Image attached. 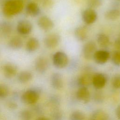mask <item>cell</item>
<instances>
[{
  "instance_id": "6da1fadb",
  "label": "cell",
  "mask_w": 120,
  "mask_h": 120,
  "mask_svg": "<svg viewBox=\"0 0 120 120\" xmlns=\"http://www.w3.org/2000/svg\"><path fill=\"white\" fill-rule=\"evenodd\" d=\"M23 2L22 0H10L4 5L3 13L5 15L10 17L20 13L23 8Z\"/></svg>"
},
{
  "instance_id": "7a4b0ae2",
  "label": "cell",
  "mask_w": 120,
  "mask_h": 120,
  "mask_svg": "<svg viewBox=\"0 0 120 120\" xmlns=\"http://www.w3.org/2000/svg\"><path fill=\"white\" fill-rule=\"evenodd\" d=\"M52 62L53 65L58 68H64L68 64V57L64 52H57L53 55Z\"/></svg>"
},
{
  "instance_id": "3957f363",
  "label": "cell",
  "mask_w": 120,
  "mask_h": 120,
  "mask_svg": "<svg viewBox=\"0 0 120 120\" xmlns=\"http://www.w3.org/2000/svg\"><path fill=\"white\" fill-rule=\"evenodd\" d=\"M39 95L34 90H29L25 91L21 96V101L26 104H34L38 100Z\"/></svg>"
},
{
  "instance_id": "277c9868",
  "label": "cell",
  "mask_w": 120,
  "mask_h": 120,
  "mask_svg": "<svg viewBox=\"0 0 120 120\" xmlns=\"http://www.w3.org/2000/svg\"><path fill=\"white\" fill-rule=\"evenodd\" d=\"M97 46L96 43L93 41L86 42L83 46L82 52L84 58L86 60H90L93 58L96 52Z\"/></svg>"
},
{
  "instance_id": "5b68a950",
  "label": "cell",
  "mask_w": 120,
  "mask_h": 120,
  "mask_svg": "<svg viewBox=\"0 0 120 120\" xmlns=\"http://www.w3.org/2000/svg\"><path fill=\"white\" fill-rule=\"evenodd\" d=\"M82 18L84 23L91 24L96 21L98 18L97 13L94 9L88 8L82 12Z\"/></svg>"
},
{
  "instance_id": "8992f818",
  "label": "cell",
  "mask_w": 120,
  "mask_h": 120,
  "mask_svg": "<svg viewBox=\"0 0 120 120\" xmlns=\"http://www.w3.org/2000/svg\"><path fill=\"white\" fill-rule=\"evenodd\" d=\"M60 40V36L57 33H52L47 35L44 39L45 46L49 49L56 47L59 44Z\"/></svg>"
},
{
  "instance_id": "52a82bcc",
  "label": "cell",
  "mask_w": 120,
  "mask_h": 120,
  "mask_svg": "<svg viewBox=\"0 0 120 120\" xmlns=\"http://www.w3.org/2000/svg\"><path fill=\"white\" fill-rule=\"evenodd\" d=\"M1 70L4 75L6 78H11L16 74L17 68L12 63L7 62L2 65Z\"/></svg>"
},
{
  "instance_id": "ba28073f",
  "label": "cell",
  "mask_w": 120,
  "mask_h": 120,
  "mask_svg": "<svg viewBox=\"0 0 120 120\" xmlns=\"http://www.w3.org/2000/svg\"><path fill=\"white\" fill-rule=\"evenodd\" d=\"M110 58L109 52L105 50H97L95 52L93 58L96 63L98 64L105 63Z\"/></svg>"
},
{
  "instance_id": "9c48e42d",
  "label": "cell",
  "mask_w": 120,
  "mask_h": 120,
  "mask_svg": "<svg viewBox=\"0 0 120 120\" xmlns=\"http://www.w3.org/2000/svg\"><path fill=\"white\" fill-rule=\"evenodd\" d=\"M32 29L31 23L25 20H21L18 22L17 25V30L21 34L27 35L30 33Z\"/></svg>"
},
{
  "instance_id": "30bf717a",
  "label": "cell",
  "mask_w": 120,
  "mask_h": 120,
  "mask_svg": "<svg viewBox=\"0 0 120 120\" xmlns=\"http://www.w3.org/2000/svg\"><path fill=\"white\" fill-rule=\"evenodd\" d=\"M37 22L38 26L45 31L50 30L54 27L53 21L50 18L46 16H42L39 17Z\"/></svg>"
},
{
  "instance_id": "8fae6325",
  "label": "cell",
  "mask_w": 120,
  "mask_h": 120,
  "mask_svg": "<svg viewBox=\"0 0 120 120\" xmlns=\"http://www.w3.org/2000/svg\"><path fill=\"white\" fill-rule=\"evenodd\" d=\"M35 68L37 72L43 73L47 69L49 63L47 60L44 57H39L35 61Z\"/></svg>"
},
{
  "instance_id": "7c38bea8",
  "label": "cell",
  "mask_w": 120,
  "mask_h": 120,
  "mask_svg": "<svg viewBox=\"0 0 120 120\" xmlns=\"http://www.w3.org/2000/svg\"><path fill=\"white\" fill-rule=\"evenodd\" d=\"M106 77L102 74H96L93 75L92 83L95 88L100 89L103 88L106 83Z\"/></svg>"
},
{
  "instance_id": "4fadbf2b",
  "label": "cell",
  "mask_w": 120,
  "mask_h": 120,
  "mask_svg": "<svg viewBox=\"0 0 120 120\" xmlns=\"http://www.w3.org/2000/svg\"><path fill=\"white\" fill-rule=\"evenodd\" d=\"M88 30L87 28L84 26L77 27L75 30V35L76 39L79 41H84L88 37Z\"/></svg>"
},
{
  "instance_id": "5bb4252c",
  "label": "cell",
  "mask_w": 120,
  "mask_h": 120,
  "mask_svg": "<svg viewBox=\"0 0 120 120\" xmlns=\"http://www.w3.org/2000/svg\"><path fill=\"white\" fill-rule=\"evenodd\" d=\"M77 98L84 103L88 102L90 98L89 90L86 87H82L78 89L76 93Z\"/></svg>"
},
{
  "instance_id": "9a60e30c",
  "label": "cell",
  "mask_w": 120,
  "mask_h": 120,
  "mask_svg": "<svg viewBox=\"0 0 120 120\" xmlns=\"http://www.w3.org/2000/svg\"><path fill=\"white\" fill-rule=\"evenodd\" d=\"M51 83L54 88L60 89L63 86V80L61 75L58 73L52 74L51 77Z\"/></svg>"
},
{
  "instance_id": "2e32d148",
  "label": "cell",
  "mask_w": 120,
  "mask_h": 120,
  "mask_svg": "<svg viewBox=\"0 0 120 120\" xmlns=\"http://www.w3.org/2000/svg\"><path fill=\"white\" fill-rule=\"evenodd\" d=\"M26 11L31 16H36L40 13V10L37 3L31 2L28 3L27 5Z\"/></svg>"
},
{
  "instance_id": "e0dca14e",
  "label": "cell",
  "mask_w": 120,
  "mask_h": 120,
  "mask_svg": "<svg viewBox=\"0 0 120 120\" xmlns=\"http://www.w3.org/2000/svg\"><path fill=\"white\" fill-rule=\"evenodd\" d=\"M39 46V43L38 39L35 38H30L27 42L26 49L30 52L36 51Z\"/></svg>"
},
{
  "instance_id": "ac0fdd59",
  "label": "cell",
  "mask_w": 120,
  "mask_h": 120,
  "mask_svg": "<svg viewBox=\"0 0 120 120\" xmlns=\"http://www.w3.org/2000/svg\"><path fill=\"white\" fill-rule=\"evenodd\" d=\"M97 41L99 46L103 48L107 47L110 44V39L108 36L105 34H98L97 36Z\"/></svg>"
},
{
  "instance_id": "d6986e66",
  "label": "cell",
  "mask_w": 120,
  "mask_h": 120,
  "mask_svg": "<svg viewBox=\"0 0 120 120\" xmlns=\"http://www.w3.org/2000/svg\"><path fill=\"white\" fill-rule=\"evenodd\" d=\"M93 76V75L90 73L84 74L80 76L78 79L79 83L83 87L89 85L92 83Z\"/></svg>"
},
{
  "instance_id": "ffe728a7",
  "label": "cell",
  "mask_w": 120,
  "mask_h": 120,
  "mask_svg": "<svg viewBox=\"0 0 120 120\" xmlns=\"http://www.w3.org/2000/svg\"><path fill=\"white\" fill-rule=\"evenodd\" d=\"M12 29V26L9 22H2L0 23V34L3 36H7L11 33Z\"/></svg>"
},
{
  "instance_id": "44dd1931",
  "label": "cell",
  "mask_w": 120,
  "mask_h": 120,
  "mask_svg": "<svg viewBox=\"0 0 120 120\" xmlns=\"http://www.w3.org/2000/svg\"><path fill=\"white\" fill-rule=\"evenodd\" d=\"M8 45L13 49H19L22 46L23 42L20 37H14L10 40Z\"/></svg>"
},
{
  "instance_id": "7402d4cb",
  "label": "cell",
  "mask_w": 120,
  "mask_h": 120,
  "mask_svg": "<svg viewBox=\"0 0 120 120\" xmlns=\"http://www.w3.org/2000/svg\"><path fill=\"white\" fill-rule=\"evenodd\" d=\"M120 16V11L115 8L111 9L106 11L105 16L106 19L109 20H115Z\"/></svg>"
},
{
  "instance_id": "603a6c76",
  "label": "cell",
  "mask_w": 120,
  "mask_h": 120,
  "mask_svg": "<svg viewBox=\"0 0 120 120\" xmlns=\"http://www.w3.org/2000/svg\"><path fill=\"white\" fill-rule=\"evenodd\" d=\"M32 78V74L27 71L20 72L18 76V81L21 83H26L29 82Z\"/></svg>"
},
{
  "instance_id": "cb8c5ba5",
  "label": "cell",
  "mask_w": 120,
  "mask_h": 120,
  "mask_svg": "<svg viewBox=\"0 0 120 120\" xmlns=\"http://www.w3.org/2000/svg\"><path fill=\"white\" fill-rule=\"evenodd\" d=\"M102 3V0H87V4L89 8L92 9L99 7Z\"/></svg>"
},
{
  "instance_id": "d4e9b609",
  "label": "cell",
  "mask_w": 120,
  "mask_h": 120,
  "mask_svg": "<svg viewBox=\"0 0 120 120\" xmlns=\"http://www.w3.org/2000/svg\"><path fill=\"white\" fill-rule=\"evenodd\" d=\"M113 63L116 66H120V51L117 50L113 52L112 57Z\"/></svg>"
},
{
  "instance_id": "484cf974",
  "label": "cell",
  "mask_w": 120,
  "mask_h": 120,
  "mask_svg": "<svg viewBox=\"0 0 120 120\" xmlns=\"http://www.w3.org/2000/svg\"><path fill=\"white\" fill-rule=\"evenodd\" d=\"M9 93V90L7 86L3 84H0V98H4L7 97Z\"/></svg>"
},
{
  "instance_id": "4316f807",
  "label": "cell",
  "mask_w": 120,
  "mask_h": 120,
  "mask_svg": "<svg viewBox=\"0 0 120 120\" xmlns=\"http://www.w3.org/2000/svg\"><path fill=\"white\" fill-rule=\"evenodd\" d=\"M112 83L115 88H120V74H117L114 75L112 78Z\"/></svg>"
},
{
  "instance_id": "83f0119b",
  "label": "cell",
  "mask_w": 120,
  "mask_h": 120,
  "mask_svg": "<svg viewBox=\"0 0 120 120\" xmlns=\"http://www.w3.org/2000/svg\"><path fill=\"white\" fill-rule=\"evenodd\" d=\"M20 117L22 120H30L32 117V114L28 110L22 111L20 113Z\"/></svg>"
},
{
  "instance_id": "f1b7e54d",
  "label": "cell",
  "mask_w": 120,
  "mask_h": 120,
  "mask_svg": "<svg viewBox=\"0 0 120 120\" xmlns=\"http://www.w3.org/2000/svg\"><path fill=\"white\" fill-rule=\"evenodd\" d=\"M71 119V120H85V116L81 112H76L72 113Z\"/></svg>"
},
{
  "instance_id": "f546056e",
  "label": "cell",
  "mask_w": 120,
  "mask_h": 120,
  "mask_svg": "<svg viewBox=\"0 0 120 120\" xmlns=\"http://www.w3.org/2000/svg\"><path fill=\"white\" fill-rule=\"evenodd\" d=\"M106 115L103 112H98L96 113L93 118V120H105Z\"/></svg>"
},
{
  "instance_id": "4dcf8cb0",
  "label": "cell",
  "mask_w": 120,
  "mask_h": 120,
  "mask_svg": "<svg viewBox=\"0 0 120 120\" xmlns=\"http://www.w3.org/2000/svg\"><path fill=\"white\" fill-rule=\"evenodd\" d=\"M114 46L118 50L120 51V38H118L115 40Z\"/></svg>"
},
{
  "instance_id": "1f68e13d",
  "label": "cell",
  "mask_w": 120,
  "mask_h": 120,
  "mask_svg": "<svg viewBox=\"0 0 120 120\" xmlns=\"http://www.w3.org/2000/svg\"><path fill=\"white\" fill-rule=\"evenodd\" d=\"M8 106L10 109H15L17 107V105L15 102H9L8 103Z\"/></svg>"
},
{
  "instance_id": "d6a6232c",
  "label": "cell",
  "mask_w": 120,
  "mask_h": 120,
  "mask_svg": "<svg viewBox=\"0 0 120 120\" xmlns=\"http://www.w3.org/2000/svg\"><path fill=\"white\" fill-rule=\"evenodd\" d=\"M116 113L117 117L120 120V105L118 106V107L116 109Z\"/></svg>"
},
{
  "instance_id": "836d02e7",
  "label": "cell",
  "mask_w": 120,
  "mask_h": 120,
  "mask_svg": "<svg viewBox=\"0 0 120 120\" xmlns=\"http://www.w3.org/2000/svg\"><path fill=\"white\" fill-rule=\"evenodd\" d=\"M37 120H49L48 119L45 118V117H39L38 118Z\"/></svg>"
},
{
  "instance_id": "e575fe53",
  "label": "cell",
  "mask_w": 120,
  "mask_h": 120,
  "mask_svg": "<svg viewBox=\"0 0 120 120\" xmlns=\"http://www.w3.org/2000/svg\"><path fill=\"white\" fill-rule=\"evenodd\" d=\"M119 0V1H120V0Z\"/></svg>"
}]
</instances>
